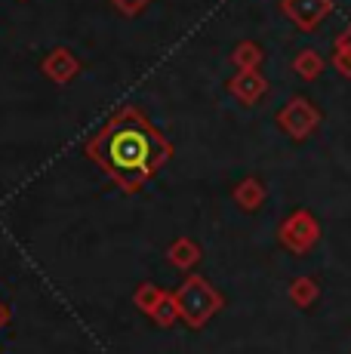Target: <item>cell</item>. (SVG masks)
Returning a JSON list of instances; mask_svg holds the SVG:
<instances>
[{"label":"cell","instance_id":"1","mask_svg":"<svg viewBox=\"0 0 351 354\" xmlns=\"http://www.w3.org/2000/svg\"><path fill=\"white\" fill-rule=\"evenodd\" d=\"M84 154L120 192L136 194L173 158V145L145 118V111H139L136 105H124L105 120L96 136L86 139Z\"/></svg>","mask_w":351,"mask_h":354},{"label":"cell","instance_id":"2","mask_svg":"<svg viewBox=\"0 0 351 354\" xmlns=\"http://www.w3.org/2000/svg\"><path fill=\"white\" fill-rule=\"evenodd\" d=\"M173 296H176V308H179V321L191 326V330L207 326L222 311V305H225L222 292L200 274H188Z\"/></svg>","mask_w":351,"mask_h":354},{"label":"cell","instance_id":"3","mask_svg":"<svg viewBox=\"0 0 351 354\" xmlns=\"http://www.w3.org/2000/svg\"><path fill=\"white\" fill-rule=\"evenodd\" d=\"M133 305H136L142 315L151 317L158 326H164V330H170V326L179 321L176 296L167 292L164 287H158V283H139L136 292H133Z\"/></svg>","mask_w":351,"mask_h":354},{"label":"cell","instance_id":"4","mask_svg":"<svg viewBox=\"0 0 351 354\" xmlns=\"http://www.w3.org/2000/svg\"><path fill=\"white\" fill-rule=\"evenodd\" d=\"M40 71H44L53 84H71V80L80 74V59L74 56L68 46H56V50H50L44 56Z\"/></svg>","mask_w":351,"mask_h":354},{"label":"cell","instance_id":"5","mask_svg":"<svg viewBox=\"0 0 351 354\" xmlns=\"http://www.w3.org/2000/svg\"><path fill=\"white\" fill-rule=\"evenodd\" d=\"M281 241L287 243L290 250H296V253H302V250H308L312 243L317 241V225L314 219L308 213H293L287 222L281 225Z\"/></svg>","mask_w":351,"mask_h":354},{"label":"cell","instance_id":"6","mask_svg":"<svg viewBox=\"0 0 351 354\" xmlns=\"http://www.w3.org/2000/svg\"><path fill=\"white\" fill-rule=\"evenodd\" d=\"M200 243L191 241V237H179V241L170 243V250H167V259L176 265L179 271H191L194 265L200 262Z\"/></svg>","mask_w":351,"mask_h":354},{"label":"cell","instance_id":"7","mask_svg":"<svg viewBox=\"0 0 351 354\" xmlns=\"http://www.w3.org/2000/svg\"><path fill=\"white\" fill-rule=\"evenodd\" d=\"M234 201H238L244 209H256V207H262V201H265V188H262L256 179H247L234 188Z\"/></svg>","mask_w":351,"mask_h":354},{"label":"cell","instance_id":"8","mask_svg":"<svg viewBox=\"0 0 351 354\" xmlns=\"http://www.w3.org/2000/svg\"><path fill=\"white\" fill-rule=\"evenodd\" d=\"M228 90H231L238 99H244V102H256L259 99V93H262V84L253 77V74H240V77H234L231 84H228Z\"/></svg>","mask_w":351,"mask_h":354},{"label":"cell","instance_id":"9","mask_svg":"<svg viewBox=\"0 0 351 354\" xmlns=\"http://www.w3.org/2000/svg\"><path fill=\"white\" fill-rule=\"evenodd\" d=\"M290 296H293L296 305H312L317 299V283L314 281H296L290 287Z\"/></svg>","mask_w":351,"mask_h":354},{"label":"cell","instance_id":"10","mask_svg":"<svg viewBox=\"0 0 351 354\" xmlns=\"http://www.w3.org/2000/svg\"><path fill=\"white\" fill-rule=\"evenodd\" d=\"M148 3H151V0H111L114 10H117L120 16H130V19H133V16H139V12L145 10Z\"/></svg>","mask_w":351,"mask_h":354},{"label":"cell","instance_id":"11","mask_svg":"<svg viewBox=\"0 0 351 354\" xmlns=\"http://www.w3.org/2000/svg\"><path fill=\"white\" fill-rule=\"evenodd\" d=\"M10 321H12V311H10V305L0 299V330H3V326L10 324Z\"/></svg>","mask_w":351,"mask_h":354}]
</instances>
